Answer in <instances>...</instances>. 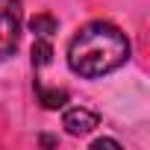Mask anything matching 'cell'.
<instances>
[{"label": "cell", "mask_w": 150, "mask_h": 150, "mask_svg": "<svg viewBox=\"0 0 150 150\" xmlns=\"http://www.w3.org/2000/svg\"><path fill=\"white\" fill-rule=\"evenodd\" d=\"M127 56H129V41L109 21L86 24L68 44V65H71V71L86 77V80H94V77L118 71L127 62Z\"/></svg>", "instance_id": "obj_1"}, {"label": "cell", "mask_w": 150, "mask_h": 150, "mask_svg": "<svg viewBox=\"0 0 150 150\" xmlns=\"http://www.w3.org/2000/svg\"><path fill=\"white\" fill-rule=\"evenodd\" d=\"M21 0H0V59H9L21 44Z\"/></svg>", "instance_id": "obj_2"}, {"label": "cell", "mask_w": 150, "mask_h": 150, "mask_svg": "<svg viewBox=\"0 0 150 150\" xmlns=\"http://www.w3.org/2000/svg\"><path fill=\"white\" fill-rule=\"evenodd\" d=\"M97 124H100V118H97L91 109H86V106H74V109H68V112L62 115V127H65L71 135H88Z\"/></svg>", "instance_id": "obj_3"}, {"label": "cell", "mask_w": 150, "mask_h": 150, "mask_svg": "<svg viewBox=\"0 0 150 150\" xmlns=\"http://www.w3.org/2000/svg\"><path fill=\"white\" fill-rule=\"evenodd\" d=\"M35 94H38V103L44 109H62L68 103V91L65 88H47L41 80H35Z\"/></svg>", "instance_id": "obj_4"}, {"label": "cell", "mask_w": 150, "mask_h": 150, "mask_svg": "<svg viewBox=\"0 0 150 150\" xmlns=\"http://www.w3.org/2000/svg\"><path fill=\"white\" fill-rule=\"evenodd\" d=\"M50 59H53L50 38H38L35 35V44H33V68H44V65H50Z\"/></svg>", "instance_id": "obj_5"}, {"label": "cell", "mask_w": 150, "mask_h": 150, "mask_svg": "<svg viewBox=\"0 0 150 150\" xmlns=\"http://www.w3.org/2000/svg\"><path fill=\"white\" fill-rule=\"evenodd\" d=\"M30 30H33L38 38H50V35L56 33V18H50V15H35V18L30 21Z\"/></svg>", "instance_id": "obj_6"}, {"label": "cell", "mask_w": 150, "mask_h": 150, "mask_svg": "<svg viewBox=\"0 0 150 150\" xmlns=\"http://www.w3.org/2000/svg\"><path fill=\"white\" fill-rule=\"evenodd\" d=\"M91 147H94V150H100V147H115V150H121V141H115V138H97Z\"/></svg>", "instance_id": "obj_7"}]
</instances>
